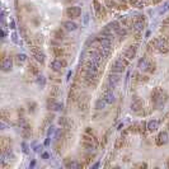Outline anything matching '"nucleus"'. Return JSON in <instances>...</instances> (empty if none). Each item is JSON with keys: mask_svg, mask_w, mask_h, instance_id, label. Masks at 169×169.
I'll return each instance as SVG.
<instances>
[{"mask_svg": "<svg viewBox=\"0 0 169 169\" xmlns=\"http://www.w3.org/2000/svg\"><path fill=\"white\" fill-rule=\"evenodd\" d=\"M0 148H1V153H8V151H10V148H12V141H10V139H8V138H1V141H0Z\"/></svg>", "mask_w": 169, "mask_h": 169, "instance_id": "9b49d317", "label": "nucleus"}, {"mask_svg": "<svg viewBox=\"0 0 169 169\" xmlns=\"http://www.w3.org/2000/svg\"><path fill=\"white\" fill-rule=\"evenodd\" d=\"M144 1H145V3H148V1H149V0H144Z\"/></svg>", "mask_w": 169, "mask_h": 169, "instance_id": "79ce46f5", "label": "nucleus"}, {"mask_svg": "<svg viewBox=\"0 0 169 169\" xmlns=\"http://www.w3.org/2000/svg\"><path fill=\"white\" fill-rule=\"evenodd\" d=\"M62 28L68 32H71V31H75L76 28H78V25H76V23L73 21H66L62 23Z\"/></svg>", "mask_w": 169, "mask_h": 169, "instance_id": "2eb2a0df", "label": "nucleus"}, {"mask_svg": "<svg viewBox=\"0 0 169 169\" xmlns=\"http://www.w3.org/2000/svg\"><path fill=\"white\" fill-rule=\"evenodd\" d=\"M83 146H84L85 149H88V150H92V149H95V146H97V139L94 138L93 132H85V135L83 136V141H81Z\"/></svg>", "mask_w": 169, "mask_h": 169, "instance_id": "7ed1b4c3", "label": "nucleus"}, {"mask_svg": "<svg viewBox=\"0 0 169 169\" xmlns=\"http://www.w3.org/2000/svg\"><path fill=\"white\" fill-rule=\"evenodd\" d=\"M167 40H168V42H169V34H168V38H167Z\"/></svg>", "mask_w": 169, "mask_h": 169, "instance_id": "a19ab883", "label": "nucleus"}, {"mask_svg": "<svg viewBox=\"0 0 169 169\" xmlns=\"http://www.w3.org/2000/svg\"><path fill=\"white\" fill-rule=\"evenodd\" d=\"M53 55L56 57H64V55H65L64 47H53Z\"/></svg>", "mask_w": 169, "mask_h": 169, "instance_id": "4be33fe9", "label": "nucleus"}, {"mask_svg": "<svg viewBox=\"0 0 169 169\" xmlns=\"http://www.w3.org/2000/svg\"><path fill=\"white\" fill-rule=\"evenodd\" d=\"M151 46H153V49L157 50L158 52H160V53H167L169 51L168 40H164V38H161V37L160 38H155V40L153 41Z\"/></svg>", "mask_w": 169, "mask_h": 169, "instance_id": "f03ea898", "label": "nucleus"}, {"mask_svg": "<svg viewBox=\"0 0 169 169\" xmlns=\"http://www.w3.org/2000/svg\"><path fill=\"white\" fill-rule=\"evenodd\" d=\"M136 51H138V44H130V46L126 49L123 56H125L127 60H132L136 55Z\"/></svg>", "mask_w": 169, "mask_h": 169, "instance_id": "6e6552de", "label": "nucleus"}, {"mask_svg": "<svg viewBox=\"0 0 169 169\" xmlns=\"http://www.w3.org/2000/svg\"><path fill=\"white\" fill-rule=\"evenodd\" d=\"M9 25H10V28H15V27H14V22H13V21L9 22Z\"/></svg>", "mask_w": 169, "mask_h": 169, "instance_id": "e433bc0d", "label": "nucleus"}, {"mask_svg": "<svg viewBox=\"0 0 169 169\" xmlns=\"http://www.w3.org/2000/svg\"><path fill=\"white\" fill-rule=\"evenodd\" d=\"M168 141H169V135H168L167 131H163V132H160L158 135V138H157V145L163 146V145L167 144Z\"/></svg>", "mask_w": 169, "mask_h": 169, "instance_id": "f8f14e48", "label": "nucleus"}, {"mask_svg": "<svg viewBox=\"0 0 169 169\" xmlns=\"http://www.w3.org/2000/svg\"><path fill=\"white\" fill-rule=\"evenodd\" d=\"M61 94V90H60V88L59 87H52L51 88V90H50V98H56L59 97V95Z\"/></svg>", "mask_w": 169, "mask_h": 169, "instance_id": "aec40b11", "label": "nucleus"}, {"mask_svg": "<svg viewBox=\"0 0 169 169\" xmlns=\"http://www.w3.org/2000/svg\"><path fill=\"white\" fill-rule=\"evenodd\" d=\"M49 144H50V139H47L46 142H44V145H49Z\"/></svg>", "mask_w": 169, "mask_h": 169, "instance_id": "58836bf2", "label": "nucleus"}, {"mask_svg": "<svg viewBox=\"0 0 169 169\" xmlns=\"http://www.w3.org/2000/svg\"><path fill=\"white\" fill-rule=\"evenodd\" d=\"M94 9H95V13H97V17L99 19H103L106 17V10H104L102 4H99L97 0H94Z\"/></svg>", "mask_w": 169, "mask_h": 169, "instance_id": "ddd939ff", "label": "nucleus"}, {"mask_svg": "<svg viewBox=\"0 0 169 169\" xmlns=\"http://www.w3.org/2000/svg\"><path fill=\"white\" fill-rule=\"evenodd\" d=\"M28 68H29V73H32V74H33V75H38L40 70H38L37 66H34L33 64H29V66H28Z\"/></svg>", "mask_w": 169, "mask_h": 169, "instance_id": "cd10ccee", "label": "nucleus"}, {"mask_svg": "<svg viewBox=\"0 0 169 169\" xmlns=\"http://www.w3.org/2000/svg\"><path fill=\"white\" fill-rule=\"evenodd\" d=\"M123 141H125V138H123V136H121V138H118V139H117V142H116V148L118 149L121 145H123Z\"/></svg>", "mask_w": 169, "mask_h": 169, "instance_id": "7c9ffc66", "label": "nucleus"}, {"mask_svg": "<svg viewBox=\"0 0 169 169\" xmlns=\"http://www.w3.org/2000/svg\"><path fill=\"white\" fill-rule=\"evenodd\" d=\"M151 101L155 106L159 107V106H161V104L165 103V101H167V94H165V92L163 90V89L155 88L151 93Z\"/></svg>", "mask_w": 169, "mask_h": 169, "instance_id": "f257e3e1", "label": "nucleus"}, {"mask_svg": "<svg viewBox=\"0 0 169 169\" xmlns=\"http://www.w3.org/2000/svg\"><path fill=\"white\" fill-rule=\"evenodd\" d=\"M59 122H60V125H62V126H68L69 125V121L66 120V117H61V120H60Z\"/></svg>", "mask_w": 169, "mask_h": 169, "instance_id": "473e14b6", "label": "nucleus"}, {"mask_svg": "<svg viewBox=\"0 0 169 169\" xmlns=\"http://www.w3.org/2000/svg\"><path fill=\"white\" fill-rule=\"evenodd\" d=\"M142 107H144V103H142L141 99H135L132 102V104H131V109L133 111V112H136V113H139L140 111L142 109Z\"/></svg>", "mask_w": 169, "mask_h": 169, "instance_id": "4468645a", "label": "nucleus"}, {"mask_svg": "<svg viewBox=\"0 0 169 169\" xmlns=\"http://www.w3.org/2000/svg\"><path fill=\"white\" fill-rule=\"evenodd\" d=\"M62 108V104L57 103L55 98H49V101H47V109H52V111H60Z\"/></svg>", "mask_w": 169, "mask_h": 169, "instance_id": "9d476101", "label": "nucleus"}, {"mask_svg": "<svg viewBox=\"0 0 169 169\" xmlns=\"http://www.w3.org/2000/svg\"><path fill=\"white\" fill-rule=\"evenodd\" d=\"M65 167L66 168H79V167H81V164H79L78 161H68L66 160L65 161Z\"/></svg>", "mask_w": 169, "mask_h": 169, "instance_id": "a878e982", "label": "nucleus"}, {"mask_svg": "<svg viewBox=\"0 0 169 169\" xmlns=\"http://www.w3.org/2000/svg\"><path fill=\"white\" fill-rule=\"evenodd\" d=\"M12 66H13V62L10 59H4L1 62V69L3 71H9V70H12Z\"/></svg>", "mask_w": 169, "mask_h": 169, "instance_id": "f3484780", "label": "nucleus"}, {"mask_svg": "<svg viewBox=\"0 0 169 169\" xmlns=\"http://www.w3.org/2000/svg\"><path fill=\"white\" fill-rule=\"evenodd\" d=\"M159 1H161V0H153V4H158Z\"/></svg>", "mask_w": 169, "mask_h": 169, "instance_id": "4c0bfd02", "label": "nucleus"}, {"mask_svg": "<svg viewBox=\"0 0 169 169\" xmlns=\"http://www.w3.org/2000/svg\"><path fill=\"white\" fill-rule=\"evenodd\" d=\"M28 111H29V112H34V111H36V107H37V104L34 103V102H31V103H28Z\"/></svg>", "mask_w": 169, "mask_h": 169, "instance_id": "c756f323", "label": "nucleus"}, {"mask_svg": "<svg viewBox=\"0 0 169 169\" xmlns=\"http://www.w3.org/2000/svg\"><path fill=\"white\" fill-rule=\"evenodd\" d=\"M66 68V61L65 60H61V59H56L51 62V69L56 73H61L64 69Z\"/></svg>", "mask_w": 169, "mask_h": 169, "instance_id": "423d86ee", "label": "nucleus"}, {"mask_svg": "<svg viewBox=\"0 0 169 169\" xmlns=\"http://www.w3.org/2000/svg\"><path fill=\"white\" fill-rule=\"evenodd\" d=\"M55 38L56 40H64V38H65V32L61 29H57L55 32Z\"/></svg>", "mask_w": 169, "mask_h": 169, "instance_id": "bb28decb", "label": "nucleus"}, {"mask_svg": "<svg viewBox=\"0 0 169 169\" xmlns=\"http://www.w3.org/2000/svg\"><path fill=\"white\" fill-rule=\"evenodd\" d=\"M31 51H32V55H33V57L37 60L38 62H41V64L44 62V53L42 52V51L38 50L37 47H32Z\"/></svg>", "mask_w": 169, "mask_h": 169, "instance_id": "1a4fd4ad", "label": "nucleus"}, {"mask_svg": "<svg viewBox=\"0 0 169 169\" xmlns=\"http://www.w3.org/2000/svg\"><path fill=\"white\" fill-rule=\"evenodd\" d=\"M52 120H53V114L52 113L47 114V116L44 117V120H43V126L42 127H50L51 123H52Z\"/></svg>", "mask_w": 169, "mask_h": 169, "instance_id": "5701e85b", "label": "nucleus"}, {"mask_svg": "<svg viewBox=\"0 0 169 169\" xmlns=\"http://www.w3.org/2000/svg\"><path fill=\"white\" fill-rule=\"evenodd\" d=\"M37 84L40 85L41 88L44 87V84H46V80H44V78H43L42 75H38V76H37Z\"/></svg>", "mask_w": 169, "mask_h": 169, "instance_id": "c85d7f7f", "label": "nucleus"}, {"mask_svg": "<svg viewBox=\"0 0 169 169\" xmlns=\"http://www.w3.org/2000/svg\"><path fill=\"white\" fill-rule=\"evenodd\" d=\"M106 104H107V102L102 98V99H98L97 102H95L94 108H95V109H103V108L106 107Z\"/></svg>", "mask_w": 169, "mask_h": 169, "instance_id": "393cba45", "label": "nucleus"}, {"mask_svg": "<svg viewBox=\"0 0 169 169\" xmlns=\"http://www.w3.org/2000/svg\"><path fill=\"white\" fill-rule=\"evenodd\" d=\"M159 121L157 120H151V121H149L148 122V125H146V129L149 130L150 132H154V131H157V130L159 129Z\"/></svg>", "mask_w": 169, "mask_h": 169, "instance_id": "dca6fc26", "label": "nucleus"}, {"mask_svg": "<svg viewBox=\"0 0 169 169\" xmlns=\"http://www.w3.org/2000/svg\"><path fill=\"white\" fill-rule=\"evenodd\" d=\"M130 4L132 6H136V8H144V6L148 4V3H145L144 0H130Z\"/></svg>", "mask_w": 169, "mask_h": 169, "instance_id": "412c9836", "label": "nucleus"}, {"mask_svg": "<svg viewBox=\"0 0 169 169\" xmlns=\"http://www.w3.org/2000/svg\"><path fill=\"white\" fill-rule=\"evenodd\" d=\"M136 167H140V168H146V164H145V163H140V164H136Z\"/></svg>", "mask_w": 169, "mask_h": 169, "instance_id": "c9c22d12", "label": "nucleus"}, {"mask_svg": "<svg viewBox=\"0 0 169 169\" xmlns=\"http://www.w3.org/2000/svg\"><path fill=\"white\" fill-rule=\"evenodd\" d=\"M12 40L14 41L15 43H18V38H17V34H15V33H13V34H12Z\"/></svg>", "mask_w": 169, "mask_h": 169, "instance_id": "72a5a7b5", "label": "nucleus"}, {"mask_svg": "<svg viewBox=\"0 0 169 169\" xmlns=\"http://www.w3.org/2000/svg\"><path fill=\"white\" fill-rule=\"evenodd\" d=\"M27 61V56L24 55V53H19V55L15 56V62L18 64V65H22V64H24Z\"/></svg>", "mask_w": 169, "mask_h": 169, "instance_id": "b1692460", "label": "nucleus"}, {"mask_svg": "<svg viewBox=\"0 0 169 169\" xmlns=\"http://www.w3.org/2000/svg\"><path fill=\"white\" fill-rule=\"evenodd\" d=\"M168 9H169V3H167V4H165L164 9H161V10H160V13H164L165 10H168Z\"/></svg>", "mask_w": 169, "mask_h": 169, "instance_id": "f704fd0d", "label": "nucleus"}, {"mask_svg": "<svg viewBox=\"0 0 169 169\" xmlns=\"http://www.w3.org/2000/svg\"><path fill=\"white\" fill-rule=\"evenodd\" d=\"M81 14V9L79 6H69L66 9V17H69L70 19H75L79 18Z\"/></svg>", "mask_w": 169, "mask_h": 169, "instance_id": "0eeeda50", "label": "nucleus"}, {"mask_svg": "<svg viewBox=\"0 0 169 169\" xmlns=\"http://www.w3.org/2000/svg\"><path fill=\"white\" fill-rule=\"evenodd\" d=\"M103 99L107 102V103H113L114 102V95L112 90H106L103 94Z\"/></svg>", "mask_w": 169, "mask_h": 169, "instance_id": "a211bd4d", "label": "nucleus"}, {"mask_svg": "<svg viewBox=\"0 0 169 169\" xmlns=\"http://www.w3.org/2000/svg\"><path fill=\"white\" fill-rule=\"evenodd\" d=\"M107 5H108V8H111V9L116 8V3H114L113 0H107Z\"/></svg>", "mask_w": 169, "mask_h": 169, "instance_id": "2f4dec72", "label": "nucleus"}, {"mask_svg": "<svg viewBox=\"0 0 169 169\" xmlns=\"http://www.w3.org/2000/svg\"><path fill=\"white\" fill-rule=\"evenodd\" d=\"M167 165H168V168H169V160H168V163H167Z\"/></svg>", "mask_w": 169, "mask_h": 169, "instance_id": "ea45409f", "label": "nucleus"}, {"mask_svg": "<svg viewBox=\"0 0 169 169\" xmlns=\"http://www.w3.org/2000/svg\"><path fill=\"white\" fill-rule=\"evenodd\" d=\"M129 62H130V60H127L125 56H123V57H120V59H117L116 61L112 64V71L121 74V73H123V71L126 70L127 65H129Z\"/></svg>", "mask_w": 169, "mask_h": 169, "instance_id": "20e7f679", "label": "nucleus"}, {"mask_svg": "<svg viewBox=\"0 0 169 169\" xmlns=\"http://www.w3.org/2000/svg\"><path fill=\"white\" fill-rule=\"evenodd\" d=\"M139 69L141 70V71H150V73H153L155 70V65L154 64H151L149 59L142 57V59L139 61Z\"/></svg>", "mask_w": 169, "mask_h": 169, "instance_id": "39448f33", "label": "nucleus"}, {"mask_svg": "<svg viewBox=\"0 0 169 169\" xmlns=\"http://www.w3.org/2000/svg\"><path fill=\"white\" fill-rule=\"evenodd\" d=\"M32 133V129L29 125H27V123H24L23 126H22V135L24 136V138H29Z\"/></svg>", "mask_w": 169, "mask_h": 169, "instance_id": "6ab92c4d", "label": "nucleus"}]
</instances>
